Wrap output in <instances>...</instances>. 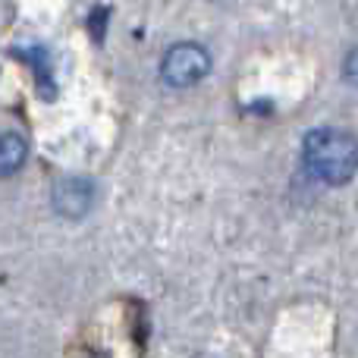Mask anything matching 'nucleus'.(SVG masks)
Instances as JSON below:
<instances>
[{"mask_svg":"<svg viewBox=\"0 0 358 358\" xmlns=\"http://www.w3.org/2000/svg\"><path fill=\"white\" fill-rule=\"evenodd\" d=\"M302 164L311 176L327 185L349 182L358 173V138L336 126L311 129L302 142Z\"/></svg>","mask_w":358,"mask_h":358,"instance_id":"f257e3e1","label":"nucleus"},{"mask_svg":"<svg viewBox=\"0 0 358 358\" xmlns=\"http://www.w3.org/2000/svg\"><path fill=\"white\" fill-rule=\"evenodd\" d=\"M208 73H210V54L201 44L192 41L173 44L161 60V79L170 88H189L195 82H201Z\"/></svg>","mask_w":358,"mask_h":358,"instance_id":"f03ea898","label":"nucleus"},{"mask_svg":"<svg viewBox=\"0 0 358 358\" xmlns=\"http://www.w3.org/2000/svg\"><path fill=\"white\" fill-rule=\"evenodd\" d=\"M94 204V182L88 176H63L54 185V210L60 217L79 220Z\"/></svg>","mask_w":358,"mask_h":358,"instance_id":"7ed1b4c3","label":"nucleus"},{"mask_svg":"<svg viewBox=\"0 0 358 358\" xmlns=\"http://www.w3.org/2000/svg\"><path fill=\"white\" fill-rule=\"evenodd\" d=\"M25 155H29V142H25L19 132L6 129L3 136H0V170H3V176L16 173L25 164Z\"/></svg>","mask_w":358,"mask_h":358,"instance_id":"20e7f679","label":"nucleus"},{"mask_svg":"<svg viewBox=\"0 0 358 358\" xmlns=\"http://www.w3.org/2000/svg\"><path fill=\"white\" fill-rule=\"evenodd\" d=\"M343 69H346V79L352 82V85H358V48H355L352 54L346 57V63H343Z\"/></svg>","mask_w":358,"mask_h":358,"instance_id":"39448f33","label":"nucleus"}]
</instances>
